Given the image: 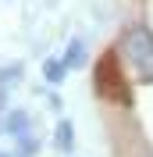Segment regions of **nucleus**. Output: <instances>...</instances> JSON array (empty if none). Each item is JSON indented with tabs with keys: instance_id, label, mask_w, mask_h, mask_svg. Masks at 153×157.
<instances>
[{
	"instance_id": "obj_1",
	"label": "nucleus",
	"mask_w": 153,
	"mask_h": 157,
	"mask_svg": "<svg viewBox=\"0 0 153 157\" xmlns=\"http://www.w3.org/2000/svg\"><path fill=\"white\" fill-rule=\"evenodd\" d=\"M121 54L139 75V82L153 86V29L150 25H128V32L121 39Z\"/></svg>"
},
{
	"instance_id": "obj_2",
	"label": "nucleus",
	"mask_w": 153,
	"mask_h": 157,
	"mask_svg": "<svg viewBox=\"0 0 153 157\" xmlns=\"http://www.w3.org/2000/svg\"><path fill=\"white\" fill-rule=\"evenodd\" d=\"M93 86L100 97L107 100H114V104H132V89H128V82H125L121 75V64H118V54L114 50H107L103 57L96 61V68H93Z\"/></svg>"
},
{
	"instance_id": "obj_3",
	"label": "nucleus",
	"mask_w": 153,
	"mask_h": 157,
	"mask_svg": "<svg viewBox=\"0 0 153 157\" xmlns=\"http://www.w3.org/2000/svg\"><path fill=\"white\" fill-rule=\"evenodd\" d=\"M82 61H86V43H82V39H71V43H68V54H64V64L68 68H78Z\"/></svg>"
},
{
	"instance_id": "obj_4",
	"label": "nucleus",
	"mask_w": 153,
	"mask_h": 157,
	"mask_svg": "<svg viewBox=\"0 0 153 157\" xmlns=\"http://www.w3.org/2000/svg\"><path fill=\"white\" fill-rule=\"evenodd\" d=\"M25 125H29V114H25V111H11V114L4 118V132H18V136H25Z\"/></svg>"
},
{
	"instance_id": "obj_5",
	"label": "nucleus",
	"mask_w": 153,
	"mask_h": 157,
	"mask_svg": "<svg viewBox=\"0 0 153 157\" xmlns=\"http://www.w3.org/2000/svg\"><path fill=\"white\" fill-rule=\"evenodd\" d=\"M64 71H68L64 61H47V64H43V75H47V82H54V86L64 78Z\"/></svg>"
},
{
	"instance_id": "obj_6",
	"label": "nucleus",
	"mask_w": 153,
	"mask_h": 157,
	"mask_svg": "<svg viewBox=\"0 0 153 157\" xmlns=\"http://www.w3.org/2000/svg\"><path fill=\"white\" fill-rule=\"evenodd\" d=\"M54 136H57V147L61 150H71V143H75V139H71V121H61Z\"/></svg>"
},
{
	"instance_id": "obj_7",
	"label": "nucleus",
	"mask_w": 153,
	"mask_h": 157,
	"mask_svg": "<svg viewBox=\"0 0 153 157\" xmlns=\"http://www.w3.org/2000/svg\"><path fill=\"white\" fill-rule=\"evenodd\" d=\"M0 157H7V154H0Z\"/></svg>"
}]
</instances>
